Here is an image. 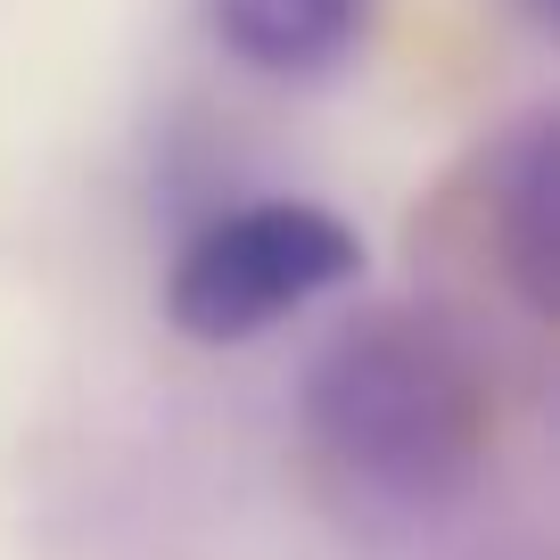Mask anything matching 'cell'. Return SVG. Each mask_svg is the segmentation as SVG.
<instances>
[{
    "instance_id": "cell-4",
    "label": "cell",
    "mask_w": 560,
    "mask_h": 560,
    "mask_svg": "<svg viewBox=\"0 0 560 560\" xmlns=\"http://www.w3.org/2000/svg\"><path fill=\"white\" fill-rule=\"evenodd\" d=\"M231 58H247L256 74H330L354 50V34L371 25V0H198Z\"/></svg>"
},
{
    "instance_id": "cell-1",
    "label": "cell",
    "mask_w": 560,
    "mask_h": 560,
    "mask_svg": "<svg viewBox=\"0 0 560 560\" xmlns=\"http://www.w3.org/2000/svg\"><path fill=\"white\" fill-rule=\"evenodd\" d=\"M305 429L363 494L445 503L487 462L494 380L454 314L371 305L314 354Z\"/></svg>"
},
{
    "instance_id": "cell-3",
    "label": "cell",
    "mask_w": 560,
    "mask_h": 560,
    "mask_svg": "<svg viewBox=\"0 0 560 560\" xmlns=\"http://www.w3.org/2000/svg\"><path fill=\"white\" fill-rule=\"evenodd\" d=\"M445 207H454V240L520 289L527 314H552V132L544 116L487 140L470 174L445 182Z\"/></svg>"
},
{
    "instance_id": "cell-2",
    "label": "cell",
    "mask_w": 560,
    "mask_h": 560,
    "mask_svg": "<svg viewBox=\"0 0 560 560\" xmlns=\"http://www.w3.org/2000/svg\"><path fill=\"white\" fill-rule=\"evenodd\" d=\"M363 272V240L314 198H256L198 231L165 272V322L198 347H240L322 289Z\"/></svg>"
}]
</instances>
